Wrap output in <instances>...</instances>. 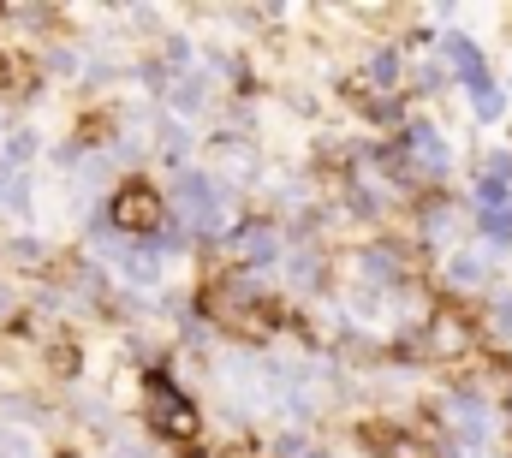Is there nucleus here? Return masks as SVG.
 <instances>
[{
	"label": "nucleus",
	"mask_w": 512,
	"mask_h": 458,
	"mask_svg": "<svg viewBox=\"0 0 512 458\" xmlns=\"http://www.w3.org/2000/svg\"><path fill=\"white\" fill-rule=\"evenodd\" d=\"M102 227L114 232V238H131V244H143L149 232L167 227V197H161V185H149V179H120L114 191H108V203H102Z\"/></svg>",
	"instance_id": "f257e3e1"
},
{
	"label": "nucleus",
	"mask_w": 512,
	"mask_h": 458,
	"mask_svg": "<svg viewBox=\"0 0 512 458\" xmlns=\"http://www.w3.org/2000/svg\"><path fill=\"white\" fill-rule=\"evenodd\" d=\"M417 351H423L429 363L459 369V363H471V357L483 351V328H477L459 304H435V310L423 316V328H417Z\"/></svg>",
	"instance_id": "f03ea898"
},
{
	"label": "nucleus",
	"mask_w": 512,
	"mask_h": 458,
	"mask_svg": "<svg viewBox=\"0 0 512 458\" xmlns=\"http://www.w3.org/2000/svg\"><path fill=\"white\" fill-rule=\"evenodd\" d=\"M143 405H149V423H155L161 441L191 447V441L203 435V411H197V399H185L179 381H173L167 369H149V375H143Z\"/></svg>",
	"instance_id": "7ed1b4c3"
},
{
	"label": "nucleus",
	"mask_w": 512,
	"mask_h": 458,
	"mask_svg": "<svg viewBox=\"0 0 512 458\" xmlns=\"http://www.w3.org/2000/svg\"><path fill=\"white\" fill-rule=\"evenodd\" d=\"M417 238H423V244H435V250H441V244L453 250V244L465 238V215H459V203H447L441 191H435V197H423V209H417Z\"/></svg>",
	"instance_id": "20e7f679"
},
{
	"label": "nucleus",
	"mask_w": 512,
	"mask_h": 458,
	"mask_svg": "<svg viewBox=\"0 0 512 458\" xmlns=\"http://www.w3.org/2000/svg\"><path fill=\"white\" fill-rule=\"evenodd\" d=\"M441 274H447V280H441L447 292H495V286H489V280H495V262H489L483 250H453Z\"/></svg>",
	"instance_id": "39448f33"
},
{
	"label": "nucleus",
	"mask_w": 512,
	"mask_h": 458,
	"mask_svg": "<svg viewBox=\"0 0 512 458\" xmlns=\"http://www.w3.org/2000/svg\"><path fill=\"white\" fill-rule=\"evenodd\" d=\"M286 274H292L298 292H316L322 274H328V256H322V250H292V256H286Z\"/></svg>",
	"instance_id": "423d86ee"
},
{
	"label": "nucleus",
	"mask_w": 512,
	"mask_h": 458,
	"mask_svg": "<svg viewBox=\"0 0 512 458\" xmlns=\"http://www.w3.org/2000/svg\"><path fill=\"white\" fill-rule=\"evenodd\" d=\"M471 102H477V119H483V125L507 114V90H501L495 78H489V84H477V90H471Z\"/></svg>",
	"instance_id": "0eeeda50"
},
{
	"label": "nucleus",
	"mask_w": 512,
	"mask_h": 458,
	"mask_svg": "<svg viewBox=\"0 0 512 458\" xmlns=\"http://www.w3.org/2000/svg\"><path fill=\"white\" fill-rule=\"evenodd\" d=\"M489 334L512 345V292H489Z\"/></svg>",
	"instance_id": "6e6552de"
},
{
	"label": "nucleus",
	"mask_w": 512,
	"mask_h": 458,
	"mask_svg": "<svg viewBox=\"0 0 512 458\" xmlns=\"http://www.w3.org/2000/svg\"><path fill=\"white\" fill-rule=\"evenodd\" d=\"M0 458H36V441L18 423H0Z\"/></svg>",
	"instance_id": "1a4fd4ad"
},
{
	"label": "nucleus",
	"mask_w": 512,
	"mask_h": 458,
	"mask_svg": "<svg viewBox=\"0 0 512 458\" xmlns=\"http://www.w3.org/2000/svg\"><path fill=\"white\" fill-rule=\"evenodd\" d=\"M411 84H417V96H441V90H447V72H441V66H417Z\"/></svg>",
	"instance_id": "9d476101"
},
{
	"label": "nucleus",
	"mask_w": 512,
	"mask_h": 458,
	"mask_svg": "<svg viewBox=\"0 0 512 458\" xmlns=\"http://www.w3.org/2000/svg\"><path fill=\"white\" fill-rule=\"evenodd\" d=\"M280 458H328V453H322L316 441H304V435H292V441L280 447Z\"/></svg>",
	"instance_id": "9b49d317"
}]
</instances>
